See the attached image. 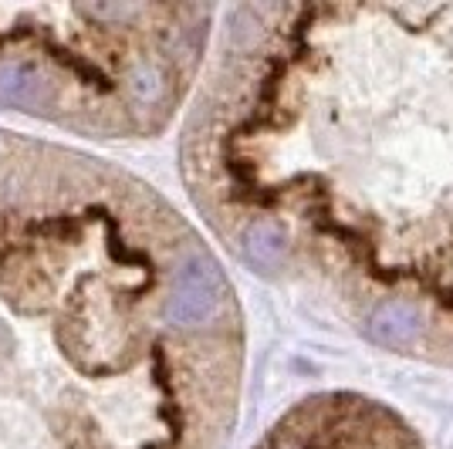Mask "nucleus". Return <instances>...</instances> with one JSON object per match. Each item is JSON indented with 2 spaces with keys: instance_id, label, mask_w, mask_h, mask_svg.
<instances>
[{
  "instance_id": "obj_1",
  "label": "nucleus",
  "mask_w": 453,
  "mask_h": 449,
  "mask_svg": "<svg viewBox=\"0 0 453 449\" xmlns=\"http://www.w3.org/2000/svg\"><path fill=\"white\" fill-rule=\"evenodd\" d=\"M234 291L122 169L0 129V449H210Z\"/></svg>"
},
{
  "instance_id": "obj_2",
  "label": "nucleus",
  "mask_w": 453,
  "mask_h": 449,
  "mask_svg": "<svg viewBox=\"0 0 453 449\" xmlns=\"http://www.w3.org/2000/svg\"><path fill=\"white\" fill-rule=\"evenodd\" d=\"M207 20V7L0 4V112L88 139L159 129Z\"/></svg>"
},
{
  "instance_id": "obj_3",
  "label": "nucleus",
  "mask_w": 453,
  "mask_h": 449,
  "mask_svg": "<svg viewBox=\"0 0 453 449\" xmlns=\"http://www.w3.org/2000/svg\"><path fill=\"white\" fill-rule=\"evenodd\" d=\"M365 331L379 345H410L423 335V315L416 311L413 304H403V301H389V304H379L376 311L369 315Z\"/></svg>"
}]
</instances>
